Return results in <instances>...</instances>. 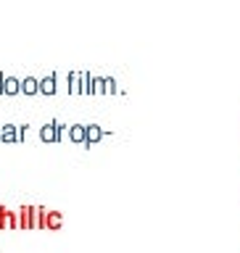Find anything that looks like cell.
I'll return each mask as SVG.
<instances>
[{"instance_id": "7a4b0ae2", "label": "cell", "mask_w": 240, "mask_h": 253, "mask_svg": "<svg viewBox=\"0 0 240 253\" xmlns=\"http://www.w3.org/2000/svg\"><path fill=\"white\" fill-rule=\"evenodd\" d=\"M5 90H8V92L16 90V82H13V79H8V82H5Z\"/></svg>"}, {"instance_id": "3957f363", "label": "cell", "mask_w": 240, "mask_h": 253, "mask_svg": "<svg viewBox=\"0 0 240 253\" xmlns=\"http://www.w3.org/2000/svg\"><path fill=\"white\" fill-rule=\"evenodd\" d=\"M24 90H27V92H32V90H35V82H32V79H27V84H24Z\"/></svg>"}, {"instance_id": "6da1fadb", "label": "cell", "mask_w": 240, "mask_h": 253, "mask_svg": "<svg viewBox=\"0 0 240 253\" xmlns=\"http://www.w3.org/2000/svg\"><path fill=\"white\" fill-rule=\"evenodd\" d=\"M61 224V216H58V213H48V227H58Z\"/></svg>"}]
</instances>
